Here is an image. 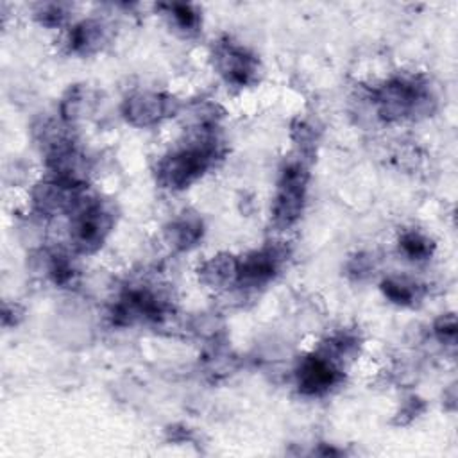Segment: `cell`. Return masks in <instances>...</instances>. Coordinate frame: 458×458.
<instances>
[{
    "label": "cell",
    "mask_w": 458,
    "mask_h": 458,
    "mask_svg": "<svg viewBox=\"0 0 458 458\" xmlns=\"http://www.w3.org/2000/svg\"><path fill=\"white\" fill-rule=\"evenodd\" d=\"M172 306L168 301L148 286L127 288L111 310L116 326H131L134 322H159L168 317Z\"/></svg>",
    "instance_id": "5"
},
{
    "label": "cell",
    "mask_w": 458,
    "mask_h": 458,
    "mask_svg": "<svg viewBox=\"0 0 458 458\" xmlns=\"http://www.w3.org/2000/svg\"><path fill=\"white\" fill-rule=\"evenodd\" d=\"M199 279L213 290H225L238 281V258L229 252H220L206 259L199 267Z\"/></svg>",
    "instance_id": "13"
},
{
    "label": "cell",
    "mask_w": 458,
    "mask_h": 458,
    "mask_svg": "<svg viewBox=\"0 0 458 458\" xmlns=\"http://www.w3.org/2000/svg\"><path fill=\"white\" fill-rule=\"evenodd\" d=\"M374 268V261H372V256L370 254H358L354 256L351 261H349V274L356 276L358 279L370 274Z\"/></svg>",
    "instance_id": "20"
},
{
    "label": "cell",
    "mask_w": 458,
    "mask_h": 458,
    "mask_svg": "<svg viewBox=\"0 0 458 458\" xmlns=\"http://www.w3.org/2000/svg\"><path fill=\"white\" fill-rule=\"evenodd\" d=\"M88 104H89V93L81 88V86H75L72 88L66 97L63 98L61 102V116L66 123H72L79 118H82L88 111Z\"/></svg>",
    "instance_id": "18"
},
{
    "label": "cell",
    "mask_w": 458,
    "mask_h": 458,
    "mask_svg": "<svg viewBox=\"0 0 458 458\" xmlns=\"http://www.w3.org/2000/svg\"><path fill=\"white\" fill-rule=\"evenodd\" d=\"M288 250L284 245L268 243L258 250L238 258V281L236 284L242 288H258L272 281L283 263L286 261Z\"/></svg>",
    "instance_id": "8"
},
{
    "label": "cell",
    "mask_w": 458,
    "mask_h": 458,
    "mask_svg": "<svg viewBox=\"0 0 458 458\" xmlns=\"http://www.w3.org/2000/svg\"><path fill=\"white\" fill-rule=\"evenodd\" d=\"M32 13H34V18L41 25L57 29L68 21L70 5L63 4V2H41V4L32 5Z\"/></svg>",
    "instance_id": "17"
},
{
    "label": "cell",
    "mask_w": 458,
    "mask_h": 458,
    "mask_svg": "<svg viewBox=\"0 0 458 458\" xmlns=\"http://www.w3.org/2000/svg\"><path fill=\"white\" fill-rule=\"evenodd\" d=\"M424 410V403L420 401V399H417V397H410L408 401H406V404L401 408V411L397 413L399 415V424H406V422H410V420H413L420 411Z\"/></svg>",
    "instance_id": "21"
},
{
    "label": "cell",
    "mask_w": 458,
    "mask_h": 458,
    "mask_svg": "<svg viewBox=\"0 0 458 458\" xmlns=\"http://www.w3.org/2000/svg\"><path fill=\"white\" fill-rule=\"evenodd\" d=\"M435 243L429 236H426L420 231H404L399 238V250L403 252V256H406V259L411 261H424L433 254Z\"/></svg>",
    "instance_id": "16"
},
{
    "label": "cell",
    "mask_w": 458,
    "mask_h": 458,
    "mask_svg": "<svg viewBox=\"0 0 458 458\" xmlns=\"http://www.w3.org/2000/svg\"><path fill=\"white\" fill-rule=\"evenodd\" d=\"M159 9L170 20V25L177 32H181L184 36L197 34L200 25H202L200 13L191 4H177V2H174V4H161Z\"/></svg>",
    "instance_id": "14"
},
{
    "label": "cell",
    "mask_w": 458,
    "mask_h": 458,
    "mask_svg": "<svg viewBox=\"0 0 458 458\" xmlns=\"http://www.w3.org/2000/svg\"><path fill=\"white\" fill-rule=\"evenodd\" d=\"M383 295L399 306H415L422 297V286L408 277H386L381 283Z\"/></svg>",
    "instance_id": "15"
},
{
    "label": "cell",
    "mask_w": 458,
    "mask_h": 458,
    "mask_svg": "<svg viewBox=\"0 0 458 458\" xmlns=\"http://www.w3.org/2000/svg\"><path fill=\"white\" fill-rule=\"evenodd\" d=\"M344 377L340 361L331 358L322 349L304 356L295 369L297 390L308 397H320L335 388Z\"/></svg>",
    "instance_id": "7"
},
{
    "label": "cell",
    "mask_w": 458,
    "mask_h": 458,
    "mask_svg": "<svg viewBox=\"0 0 458 458\" xmlns=\"http://www.w3.org/2000/svg\"><path fill=\"white\" fill-rule=\"evenodd\" d=\"M84 190L86 188H73L48 175L47 179L34 184L30 191L32 209L39 216H55L70 213Z\"/></svg>",
    "instance_id": "10"
},
{
    "label": "cell",
    "mask_w": 458,
    "mask_h": 458,
    "mask_svg": "<svg viewBox=\"0 0 458 458\" xmlns=\"http://www.w3.org/2000/svg\"><path fill=\"white\" fill-rule=\"evenodd\" d=\"M374 106L385 122H404L428 116L435 107L431 88L420 75H395L374 91Z\"/></svg>",
    "instance_id": "2"
},
{
    "label": "cell",
    "mask_w": 458,
    "mask_h": 458,
    "mask_svg": "<svg viewBox=\"0 0 458 458\" xmlns=\"http://www.w3.org/2000/svg\"><path fill=\"white\" fill-rule=\"evenodd\" d=\"M435 338L447 347H454L456 344V317L454 313L440 315L433 324Z\"/></svg>",
    "instance_id": "19"
},
{
    "label": "cell",
    "mask_w": 458,
    "mask_h": 458,
    "mask_svg": "<svg viewBox=\"0 0 458 458\" xmlns=\"http://www.w3.org/2000/svg\"><path fill=\"white\" fill-rule=\"evenodd\" d=\"M220 141L215 131H190V138L156 166V179L161 188L184 190L200 179L220 157Z\"/></svg>",
    "instance_id": "1"
},
{
    "label": "cell",
    "mask_w": 458,
    "mask_h": 458,
    "mask_svg": "<svg viewBox=\"0 0 458 458\" xmlns=\"http://www.w3.org/2000/svg\"><path fill=\"white\" fill-rule=\"evenodd\" d=\"M111 27L98 18H86L72 25L66 32V47L75 55H91L109 41Z\"/></svg>",
    "instance_id": "11"
},
{
    "label": "cell",
    "mask_w": 458,
    "mask_h": 458,
    "mask_svg": "<svg viewBox=\"0 0 458 458\" xmlns=\"http://www.w3.org/2000/svg\"><path fill=\"white\" fill-rule=\"evenodd\" d=\"M213 64L229 86L247 88L258 82V57L231 38L218 39L213 45Z\"/></svg>",
    "instance_id": "6"
},
{
    "label": "cell",
    "mask_w": 458,
    "mask_h": 458,
    "mask_svg": "<svg viewBox=\"0 0 458 458\" xmlns=\"http://www.w3.org/2000/svg\"><path fill=\"white\" fill-rule=\"evenodd\" d=\"M70 215V242L75 252L91 254L102 247L114 227L113 206L86 190L77 199Z\"/></svg>",
    "instance_id": "3"
},
{
    "label": "cell",
    "mask_w": 458,
    "mask_h": 458,
    "mask_svg": "<svg viewBox=\"0 0 458 458\" xmlns=\"http://www.w3.org/2000/svg\"><path fill=\"white\" fill-rule=\"evenodd\" d=\"M181 104L165 93L138 91L127 97L122 104L123 118L134 127H152L163 118L177 114Z\"/></svg>",
    "instance_id": "9"
},
{
    "label": "cell",
    "mask_w": 458,
    "mask_h": 458,
    "mask_svg": "<svg viewBox=\"0 0 458 458\" xmlns=\"http://www.w3.org/2000/svg\"><path fill=\"white\" fill-rule=\"evenodd\" d=\"M308 181L310 172L302 157L288 161L283 166L272 202V220L277 229H288L301 218L306 202Z\"/></svg>",
    "instance_id": "4"
},
{
    "label": "cell",
    "mask_w": 458,
    "mask_h": 458,
    "mask_svg": "<svg viewBox=\"0 0 458 458\" xmlns=\"http://www.w3.org/2000/svg\"><path fill=\"white\" fill-rule=\"evenodd\" d=\"M204 234V222L193 211H182L165 225V240L175 250L193 249Z\"/></svg>",
    "instance_id": "12"
}]
</instances>
